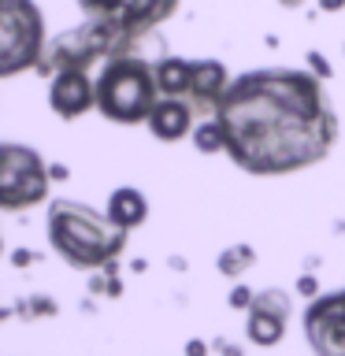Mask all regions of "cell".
Here are the masks:
<instances>
[{
  "instance_id": "cell-13",
  "label": "cell",
  "mask_w": 345,
  "mask_h": 356,
  "mask_svg": "<svg viewBox=\"0 0 345 356\" xmlns=\"http://www.w3.org/2000/svg\"><path fill=\"white\" fill-rule=\"evenodd\" d=\"M104 216L111 219V227L134 234L138 227L149 222V197L134 186H119L108 193V204H104Z\"/></svg>"
},
{
  "instance_id": "cell-14",
  "label": "cell",
  "mask_w": 345,
  "mask_h": 356,
  "mask_svg": "<svg viewBox=\"0 0 345 356\" xmlns=\"http://www.w3.org/2000/svg\"><path fill=\"white\" fill-rule=\"evenodd\" d=\"M152 67H156V89H160V97H182L186 100L193 60H186V56H160Z\"/></svg>"
},
{
  "instance_id": "cell-1",
  "label": "cell",
  "mask_w": 345,
  "mask_h": 356,
  "mask_svg": "<svg viewBox=\"0 0 345 356\" xmlns=\"http://www.w3.org/2000/svg\"><path fill=\"white\" fill-rule=\"evenodd\" d=\"M227 160L252 178L319 167L338 145V111L308 67H256L230 82L216 111Z\"/></svg>"
},
{
  "instance_id": "cell-17",
  "label": "cell",
  "mask_w": 345,
  "mask_h": 356,
  "mask_svg": "<svg viewBox=\"0 0 345 356\" xmlns=\"http://www.w3.org/2000/svg\"><path fill=\"white\" fill-rule=\"evenodd\" d=\"M11 312H15V316H22V319H45V316H56V312H60V305H56L52 297H45V293H33V297H22Z\"/></svg>"
},
{
  "instance_id": "cell-24",
  "label": "cell",
  "mask_w": 345,
  "mask_h": 356,
  "mask_svg": "<svg viewBox=\"0 0 345 356\" xmlns=\"http://www.w3.org/2000/svg\"><path fill=\"white\" fill-rule=\"evenodd\" d=\"M49 178L52 182H67V178H71V167L67 163H49Z\"/></svg>"
},
{
  "instance_id": "cell-21",
  "label": "cell",
  "mask_w": 345,
  "mask_h": 356,
  "mask_svg": "<svg viewBox=\"0 0 345 356\" xmlns=\"http://www.w3.org/2000/svg\"><path fill=\"white\" fill-rule=\"evenodd\" d=\"M211 349H216L219 356H245V345L230 341V338H216V341H211Z\"/></svg>"
},
{
  "instance_id": "cell-3",
  "label": "cell",
  "mask_w": 345,
  "mask_h": 356,
  "mask_svg": "<svg viewBox=\"0 0 345 356\" xmlns=\"http://www.w3.org/2000/svg\"><path fill=\"white\" fill-rule=\"evenodd\" d=\"M160 89H156V67L152 60L130 52L100 63L97 71V111L115 127H141L149 122Z\"/></svg>"
},
{
  "instance_id": "cell-29",
  "label": "cell",
  "mask_w": 345,
  "mask_h": 356,
  "mask_svg": "<svg viewBox=\"0 0 345 356\" xmlns=\"http://www.w3.org/2000/svg\"><path fill=\"white\" fill-rule=\"evenodd\" d=\"M342 52H345V44H342Z\"/></svg>"
},
{
  "instance_id": "cell-16",
  "label": "cell",
  "mask_w": 345,
  "mask_h": 356,
  "mask_svg": "<svg viewBox=\"0 0 345 356\" xmlns=\"http://www.w3.org/2000/svg\"><path fill=\"white\" fill-rule=\"evenodd\" d=\"M193 149L200 156H216V152H227V134H223V122L219 119H197L193 134H189Z\"/></svg>"
},
{
  "instance_id": "cell-11",
  "label": "cell",
  "mask_w": 345,
  "mask_h": 356,
  "mask_svg": "<svg viewBox=\"0 0 345 356\" xmlns=\"http://www.w3.org/2000/svg\"><path fill=\"white\" fill-rule=\"evenodd\" d=\"M230 71L223 60H211V56H200L193 60V74H189V93L186 100L193 104L197 119H216V111L223 104V97H227L230 89Z\"/></svg>"
},
{
  "instance_id": "cell-22",
  "label": "cell",
  "mask_w": 345,
  "mask_h": 356,
  "mask_svg": "<svg viewBox=\"0 0 345 356\" xmlns=\"http://www.w3.org/2000/svg\"><path fill=\"white\" fill-rule=\"evenodd\" d=\"M30 264H38V252H33V249H15V252H11V267H19V271H22V267H30Z\"/></svg>"
},
{
  "instance_id": "cell-26",
  "label": "cell",
  "mask_w": 345,
  "mask_h": 356,
  "mask_svg": "<svg viewBox=\"0 0 345 356\" xmlns=\"http://www.w3.org/2000/svg\"><path fill=\"white\" fill-rule=\"evenodd\" d=\"M145 267H149L145 260H134V264H130V271H134V275H145Z\"/></svg>"
},
{
  "instance_id": "cell-7",
  "label": "cell",
  "mask_w": 345,
  "mask_h": 356,
  "mask_svg": "<svg viewBox=\"0 0 345 356\" xmlns=\"http://www.w3.org/2000/svg\"><path fill=\"white\" fill-rule=\"evenodd\" d=\"M78 8L86 19H108L138 38H149L156 26L178 15L182 0H78Z\"/></svg>"
},
{
  "instance_id": "cell-10",
  "label": "cell",
  "mask_w": 345,
  "mask_h": 356,
  "mask_svg": "<svg viewBox=\"0 0 345 356\" xmlns=\"http://www.w3.org/2000/svg\"><path fill=\"white\" fill-rule=\"evenodd\" d=\"M49 108L63 122L82 119L97 108V78L89 71H56L49 78Z\"/></svg>"
},
{
  "instance_id": "cell-19",
  "label": "cell",
  "mask_w": 345,
  "mask_h": 356,
  "mask_svg": "<svg viewBox=\"0 0 345 356\" xmlns=\"http://www.w3.org/2000/svg\"><path fill=\"white\" fill-rule=\"evenodd\" d=\"M252 297H256V289H252L249 282H234L227 305H230L234 312H249V308H252Z\"/></svg>"
},
{
  "instance_id": "cell-18",
  "label": "cell",
  "mask_w": 345,
  "mask_h": 356,
  "mask_svg": "<svg viewBox=\"0 0 345 356\" xmlns=\"http://www.w3.org/2000/svg\"><path fill=\"white\" fill-rule=\"evenodd\" d=\"M305 67L319 78V82H330V78H334V67H330V60H327L319 49H308V52H305Z\"/></svg>"
},
{
  "instance_id": "cell-9",
  "label": "cell",
  "mask_w": 345,
  "mask_h": 356,
  "mask_svg": "<svg viewBox=\"0 0 345 356\" xmlns=\"http://www.w3.org/2000/svg\"><path fill=\"white\" fill-rule=\"evenodd\" d=\"M294 319V297L278 286L256 289L252 308L245 312V341L256 349H275L286 338V327Z\"/></svg>"
},
{
  "instance_id": "cell-15",
  "label": "cell",
  "mask_w": 345,
  "mask_h": 356,
  "mask_svg": "<svg viewBox=\"0 0 345 356\" xmlns=\"http://www.w3.org/2000/svg\"><path fill=\"white\" fill-rule=\"evenodd\" d=\"M256 260H260V256H256V249H252L249 241H234V245H227V249L216 256V271H219L223 278L241 282V278L256 267Z\"/></svg>"
},
{
  "instance_id": "cell-6",
  "label": "cell",
  "mask_w": 345,
  "mask_h": 356,
  "mask_svg": "<svg viewBox=\"0 0 345 356\" xmlns=\"http://www.w3.org/2000/svg\"><path fill=\"white\" fill-rule=\"evenodd\" d=\"M49 163L38 149L0 141V211H26L49 200Z\"/></svg>"
},
{
  "instance_id": "cell-28",
  "label": "cell",
  "mask_w": 345,
  "mask_h": 356,
  "mask_svg": "<svg viewBox=\"0 0 345 356\" xmlns=\"http://www.w3.org/2000/svg\"><path fill=\"white\" fill-rule=\"evenodd\" d=\"M0 256H4V238H0Z\"/></svg>"
},
{
  "instance_id": "cell-2",
  "label": "cell",
  "mask_w": 345,
  "mask_h": 356,
  "mask_svg": "<svg viewBox=\"0 0 345 356\" xmlns=\"http://www.w3.org/2000/svg\"><path fill=\"white\" fill-rule=\"evenodd\" d=\"M45 234L52 252L74 271H100L127 252L130 234L111 227L104 211L89 208L86 200L56 197L45 211Z\"/></svg>"
},
{
  "instance_id": "cell-12",
  "label": "cell",
  "mask_w": 345,
  "mask_h": 356,
  "mask_svg": "<svg viewBox=\"0 0 345 356\" xmlns=\"http://www.w3.org/2000/svg\"><path fill=\"white\" fill-rule=\"evenodd\" d=\"M145 127H149V134H152L156 141L175 145V141H182V138H189V134H193L197 111H193V104H189V100H182V97H160Z\"/></svg>"
},
{
  "instance_id": "cell-20",
  "label": "cell",
  "mask_w": 345,
  "mask_h": 356,
  "mask_svg": "<svg viewBox=\"0 0 345 356\" xmlns=\"http://www.w3.org/2000/svg\"><path fill=\"white\" fill-rule=\"evenodd\" d=\"M319 293H323V289H319V278L312 275V271H300V275H297V297H305V300H316Z\"/></svg>"
},
{
  "instance_id": "cell-25",
  "label": "cell",
  "mask_w": 345,
  "mask_h": 356,
  "mask_svg": "<svg viewBox=\"0 0 345 356\" xmlns=\"http://www.w3.org/2000/svg\"><path fill=\"white\" fill-rule=\"evenodd\" d=\"M323 15H334V11H345V0H319Z\"/></svg>"
},
{
  "instance_id": "cell-8",
  "label": "cell",
  "mask_w": 345,
  "mask_h": 356,
  "mask_svg": "<svg viewBox=\"0 0 345 356\" xmlns=\"http://www.w3.org/2000/svg\"><path fill=\"white\" fill-rule=\"evenodd\" d=\"M300 330L312 356H345V286L308 300Z\"/></svg>"
},
{
  "instance_id": "cell-27",
  "label": "cell",
  "mask_w": 345,
  "mask_h": 356,
  "mask_svg": "<svg viewBox=\"0 0 345 356\" xmlns=\"http://www.w3.org/2000/svg\"><path fill=\"white\" fill-rule=\"evenodd\" d=\"M278 4H282V8H289V11H294V8H300V4H305V0H278Z\"/></svg>"
},
{
  "instance_id": "cell-4",
  "label": "cell",
  "mask_w": 345,
  "mask_h": 356,
  "mask_svg": "<svg viewBox=\"0 0 345 356\" xmlns=\"http://www.w3.org/2000/svg\"><path fill=\"white\" fill-rule=\"evenodd\" d=\"M141 41L145 38L115 26V22H108V19H86L71 30L56 33V38L45 44L38 74L52 78L56 71H93L97 63H108V60H115V56L138 52Z\"/></svg>"
},
{
  "instance_id": "cell-23",
  "label": "cell",
  "mask_w": 345,
  "mask_h": 356,
  "mask_svg": "<svg viewBox=\"0 0 345 356\" xmlns=\"http://www.w3.org/2000/svg\"><path fill=\"white\" fill-rule=\"evenodd\" d=\"M182 353H186V356H208V353H211V341H204V338H189Z\"/></svg>"
},
{
  "instance_id": "cell-5",
  "label": "cell",
  "mask_w": 345,
  "mask_h": 356,
  "mask_svg": "<svg viewBox=\"0 0 345 356\" xmlns=\"http://www.w3.org/2000/svg\"><path fill=\"white\" fill-rule=\"evenodd\" d=\"M49 33L33 0H0V78L38 71Z\"/></svg>"
}]
</instances>
